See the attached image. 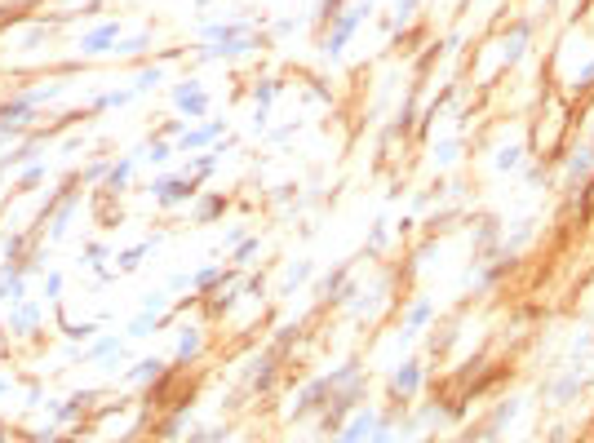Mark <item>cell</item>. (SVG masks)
Returning <instances> with one entry per match:
<instances>
[{"instance_id": "1", "label": "cell", "mask_w": 594, "mask_h": 443, "mask_svg": "<svg viewBox=\"0 0 594 443\" xmlns=\"http://www.w3.org/2000/svg\"><path fill=\"white\" fill-rule=\"evenodd\" d=\"M360 14H364V9H351V14H342V23H337L333 31H328V40H324V53H333V58L342 53L346 36H351V31H355V23H360Z\"/></svg>"}, {"instance_id": "2", "label": "cell", "mask_w": 594, "mask_h": 443, "mask_svg": "<svg viewBox=\"0 0 594 443\" xmlns=\"http://www.w3.org/2000/svg\"><path fill=\"white\" fill-rule=\"evenodd\" d=\"M395 385H399L404 394H417V385H421V368H417V364H404L399 377H395Z\"/></svg>"}, {"instance_id": "3", "label": "cell", "mask_w": 594, "mask_h": 443, "mask_svg": "<svg viewBox=\"0 0 594 443\" xmlns=\"http://www.w3.org/2000/svg\"><path fill=\"white\" fill-rule=\"evenodd\" d=\"M177 102H182V107L191 111V116H204V93H200V89H191V84H182V89H177Z\"/></svg>"}, {"instance_id": "4", "label": "cell", "mask_w": 594, "mask_h": 443, "mask_svg": "<svg viewBox=\"0 0 594 443\" xmlns=\"http://www.w3.org/2000/svg\"><path fill=\"white\" fill-rule=\"evenodd\" d=\"M120 31V27H102V31H93L89 36V40H84V49H89V53H98V49H107V40H111V36H116Z\"/></svg>"}, {"instance_id": "5", "label": "cell", "mask_w": 594, "mask_h": 443, "mask_svg": "<svg viewBox=\"0 0 594 443\" xmlns=\"http://www.w3.org/2000/svg\"><path fill=\"white\" fill-rule=\"evenodd\" d=\"M364 430H369V417H364V412H360V417H355L351 426H346V435H342V443H360V435H364Z\"/></svg>"}, {"instance_id": "6", "label": "cell", "mask_w": 594, "mask_h": 443, "mask_svg": "<svg viewBox=\"0 0 594 443\" xmlns=\"http://www.w3.org/2000/svg\"><path fill=\"white\" fill-rule=\"evenodd\" d=\"M590 164H594V155H590V151H581V155H572L568 173H572V177H581V173H590Z\"/></svg>"}, {"instance_id": "7", "label": "cell", "mask_w": 594, "mask_h": 443, "mask_svg": "<svg viewBox=\"0 0 594 443\" xmlns=\"http://www.w3.org/2000/svg\"><path fill=\"white\" fill-rule=\"evenodd\" d=\"M426 315H430V301H417L412 315H408V328H421V324H426Z\"/></svg>"}, {"instance_id": "8", "label": "cell", "mask_w": 594, "mask_h": 443, "mask_svg": "<svg viewBox=\"0 0 594 443\" xmlns=\"http://www.w3.org/2000/svg\"><path fill=\"white\" fill-rule=\"evenodd\" d=\"M218 213H222V200H218V195H213V200H204V204H200V222L218 218Z\"/></svg>"}, {"instance_id": "9", "label": "cell", "mask_w": 594, "mask_h": 443, "mask_svg": "<svg viewBox=\"0 0 594 443\" xmlns=\"http://www.w3.org/2000/svg\"><path fill=\"white\" fill-rule=\"evenodd\" d=\"M195 351H200V337H195V333L182 337V359H186V355H195Z\"/></svg>"}, {"instance_id": "10", "label": "cell", "mask_w": 594, "mask_h": 443, "mask_svg": "<svg viewBox=\"0 0 594 443\" xmlns=\"http://www.w3.org/2000/svg\"><path fill=\"white\" fill-rule=\"evenodd\" d=\"M497 164H502V168H515V164H519V151H515V147H510V151H506V155H502V160H497Z\"/></svg>"}, {"instance_id": "11", "label": "cell", "mask_w": 594, "mask_h": 443, "mask_svg": "<svg viewBox=\"0 0 594 443\" xmlns=\"http://www.w3.org/2000/svg\"><path fill=\"white\" fill-rule=\"evenodd\" d=\"M147 155H151V160H169V147H164V142H156V147L147 151Z\"/></svg>"}]
</instances>
